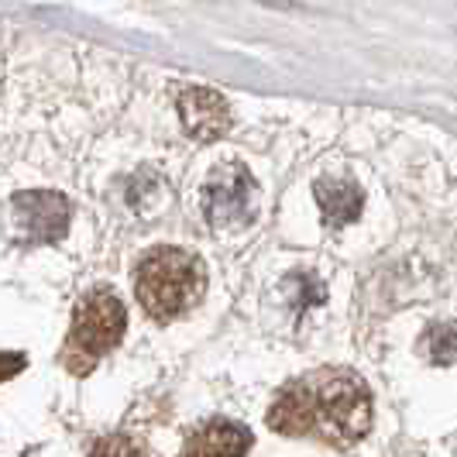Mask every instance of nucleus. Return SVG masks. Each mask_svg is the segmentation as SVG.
<instances>
[{
    "instance_id": "obj_10",
    "label": "nucleus",
    "mask_w": 457,
    "mask_h": 457,
    "mask_svg": "<svg viewBox=\"0 0 457 457\" xmlns=\"http://www.w3.org/2000/svg\"><path fill=\"white\" fill-rule=\"evenodd\" d=\"M430 358L436 365H457V323H440L430 330Z\"/></svg>"
},
{
    "instance_id": "obj_2",
    "label": "nucleus",
    "mask_w": 457,
    "mask_h": 457,
    "mask_svg": "<svg viewBox=\"0 0 457 457\" xmlns=\"http://www.w3.org/2000/svg\"><path fill=\"white\" fill-rule=\"evenodd\" d=\"M128 327V313L124 303L114 293L96 289L83 299L72 313V327H69L66 341V365L76 375H87L120 337Z\"/></svg>"
},
{
    "instance_id": "obj_6",
    "label": "nucleus",
    "mask_w": 457,
    "mask_h": 457,
    "mask_svg": "<svg viewBox=\"0 0 457 457\" xmlns=\"http://www.w3.org/2000/svg\"><path fill=\"white\" fill-rule=\"evenodd\" d=\"M179 120L196 141H217L230 131V107L228 100L210 87H189L179 93Z\"/></svg>"
},
{
    "instance_id": "obj_3",
    "label": "nucleus",
    "mask_w": 457,
    "mask_h": 457,
    "mask_svg": "<svg viewBox=\"0 0 457 457\" xmlns=\"http://www.w3.org/2000/svg\"><path fill=\"white\" fill-rule=\"evenodd\" d=\"M317 420L334 444H354L371 427V395L354 375H334L317 392Z\"/></svg>"
},
{
    "instance_id": "obj_1",
    "label": "nucleus",
    "mask_w": 457,
    "mask_h": 457,
    "mask_svg": "<svg viewBox=\"0 0 457 457\" xmlns=\"http://www.w3.org/2000/svg\"><path fill=\"white\" fill-rule=\"evenodd\" d=\"M137 299L155 320H176L204 296L206 275L196 254L183 248H152L135 272Z\"/></svg>"
},
{
    "instance_id": "obj_9",
    "label": "nucleus",
    "mask_w": 457,
    "mask_h": 457,
    "mask_svg": "<svg viewBox=\"0 0 457 457\" xmlns=\"http://www.w3.org/2000/svg\"><path fill=\"white\" fill-rule=\"evenodd\" d=\"M313 189H317V204H320L323 220L330 228H344V224L358 220L365 196L354 183H347V179H320Z\"/></svg>"
},
{
    "instance_id": "obj_8",
    "label": "nucleus",
    "mask_w": 457,
    "mask_h": 457,
    "mask_svg": "<svg viewBox=\"0 0 457 457\" xmlns=\"http://www.w3.org/2000/svg\"><path fill=\"white\" fill-rule=\"evenodd\" d=\"M317 423V395H310V389L303 382H293L278 392V399L269 410V427L286 436L310 434Z\"/></svg>"
},
{
    "instance_id": "obj_5",
    "label": "nucleus",
    "mask_w": 457,
    "mask_h": 457,
    "mask_svg": "<svg viewBox=\"0 0 457 457\" xmlns=\"http://www.w3.org/2000/svg\"><path fill=\"white\" fill-rule=\"evenodd\" d=\"M18 224L31 241H59L69 228V200L52 189H31L14 196Z\"/></svg>"
},
{
    "instance_id": "obj_4",
    "label": "nucleus",
    "mask_w": 457,
    "mask_h": 457,
    "mask_svg": "<svg viewBox=\"0 0 457 457\" xmlns=\"http://www.w3.org/2000/svg\"><path fill=\"white\" fill-rule=\"evenodd\" d=\"M200 200H204V217L210 220V228H241L252 220L258 186L245 165L228 162L210 172Z\"/></svg>"
},
{
    "instance_id": "obj_7",
    "label": "nucleus",
    "mask_w": 457,
    "mask_h": 457,
    "mask_svg": "<svg viewBox=\"0 0 457 457\" xmlns=\"http://www.w3.org/2000/svg\"><path fill=\"white\" fill-rule=\"evenodd\" d=\"M252 447V434L230 420H210L186 440L183 457H245Z\"/></svg>"
},
{
    "instance_id": "obj_11",
    "label": "nucleus",
    "mask_w": 457,
    "mask_h": 457,
    "mask_svg": "<svg viewBox=\"0 0 457 457\" xmlns=\"http://www.w3.org/2000/svg\"><path fill=\"white\" fill-rule=\"evenodd\" d=\"M90 457H148V454L137 447L131 436L114 434V436L96 440V444H93V451H90Z\"/></svg>"
}]
</instances>
